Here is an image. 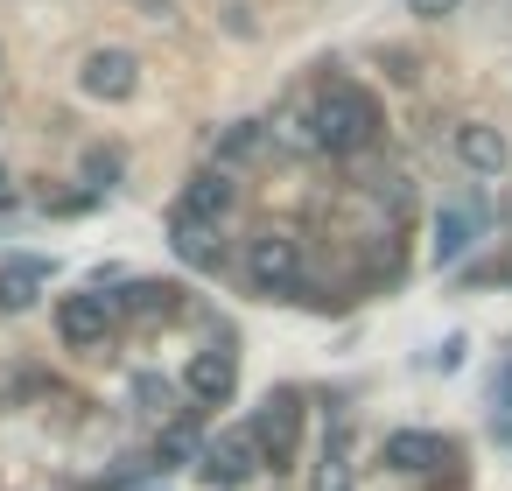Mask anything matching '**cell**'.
<instances>
[{"label":"cell","instance_id":"7c38bea8","mask_svg":"<svg viewBox=\"0 0 512 491\" xmlns=\"http://www.w3.org/2000/svg\"><path fill=\"white\" fill-rule=\"evenodd\" d=\"M113 302H120V316H141V323H155V316H162V323L183 316V288H176V281H134V288L113 295Z\"/></svg>","mask_w":512,"mask_h":491},{"label":"cell","instance_id":"ba28073f","mask_svg":"<svg viewBox=\"0 0 512 491\" xmlns=\"http://www.w3.org/2000/svg\"><path fill=\"white\" fill-rule=\"evenodd\" d=\"M456 162L477 169V176H498V169L512 162V148H505V134H498L491 120H463V127H456Z\"/></svg>","mask_w":512,"mask_h":491},{"label":"cell","instance_id":"52a82bcc","mask_svg":"<svg viewBox=\"0 0 512 491\" xmlns=\"http://www.w3.org/2000/svg\"><path fill=\"white\" fill-rule=\"evenodd\" d=\"M183 386H190V400H197V407H225V400H232V386H239V351L218 337L211 351H197V358H190Z\"/></svg>","mask_w":512,"mask_h":491},{"label":"cell","instance_id":"5b68a950","mask_svg":"<svg viewBox=\"0 0 512 491\" xmlns=\"http://www.w3.org/2000/svg\"><path fill=\"white\" fill-rule=\"evenodd\" d=\"M113 323H120V302H113V295H64V302H57V337H64L71 351L106 344Z\"/></svg>","mask_w":512,"mask_h":491},{"label":"cell","instance_id":"7402d4cb","mask_svg":"<svg viewBox=\"0 0 512 491\" xmlns=\"http://www.w3.org/2000/svg\"><path fill=\"white\" fill-rule=\"evenodd\" d=\"M435 365H442V372H456V365H463V337H449V344L435 351Z\"/></svg>","mask_w":512,"mask_h":491},{"label":"cell","instance_id":"2e32d148","mask_svg":"<svg viewBox=\"0 0 512 491\" xmlns=\"http://www.w3.org/2000/svg\"><path fill=\"white\" fill-rule=\"evenodd\" d=\"M316 491H351V442H344V428L323 442V470H316Z\"/></svg>","mask_w":512,"mask_h":491},{"label":"cell","instance_id":"277c9868","mask_svg":"<svg viewBox=\"0 0 512 491\" xmlns=\"http://www.w3.org/2000/svg\"><path fill=\"white\" fill-rule=\"evenodd\" d=\"M78 92H85V99H106V106L134 99V92H141V64H134V50H92V57L78 64Z\"/></svg>","mask_w":512,"mask_h":491},{"label":"cell","instance_id":"5bb4252c","mask_svg":"<svg viewBox=\"0 0 512 491\" xmlns=\"http://www.w3.org/2000/svg\"><path fill=\"white\" fill-rule=\"evenodd\" d=\"M43 281H50V260H8L0 267V309H29Z\"/></svg>","mask_w":512,"mask_h":491},{"label":"cell","instance_id":"e0dca14e","mask_svg":"<svg viewBox=\"0 0 512 491\" xmlns=\"http://www.w3.org/2000/svg\"><path fill=\"white\" fill-rule=\"evenodd\" d=\"M183 456H197V463H204L197 428H190V421H169V428H162V442H155V463H183Z\"/></svg>","mask_w":512,"mask_h":491},{"label":"cell","instance_id":"4fadbf2b","mask_svg":"<svg viewBox=\"0 0 512 491\" xmlns=\"http://www.w3.org/2000/svg\"><path fill=\"white\" fill-rule=\"evenodd\" d=\"M442 456H449V449H442L428 428H400V435H386V470H407V477H414V470H428V463H442Z\"/></svg>","mask_w":512,"mask_h":491},{"label":"cell","instance_id":"6da1fadb","mask_svg":"<svg viewBox=\"0 0 512 491\" xmlns=\"http://www.w3.org/2000/svg\"><path fill=\"white\" fill-rule=\"evenodd\" d=\"M309 141L323 155H358L379 141V99L358 92L351 78H330L316 99H309Z\"/></svg>","mask_w":512,"mask_h":491},{"label":"cell","instance_id":"9a60e30c","mask_svg":"<svg viewBox=\"0 0 512 491\" xmlns=\"http://www.w3.org/2000/svg\"><path fill=\"white\" fill-rule=\"evenodd\" d=\"M260 141H267V134H260V120H239V127H225V134H218V169H232V162H253V155H260Z\"/></svg>","mask_w":512,"mask_h":491},{"label":"cell","instance_id":"44dd1931","mask_svg":"<svg viewBox=\"0 0 512 491\" xmlns=\"http://www.w3.org/2000/svg\"><path fill=\"white\" fill-rule=\"evenodd\" d=\"M407 8H414L421 22H442V15H456V8H463V0H407Z\"/></svg>","mask_w":512,"mask_h":491},{"label":"cell","instance_id":"30bf717a","mask_svg":"<svg viewBox=\"0 0 512 491\" xmlns=\"http://www.w3.org/2000/svg\"><path fill=\"white\" fill-rule=\"evenodd\" d=\"M176 211H183V218H197V225H218V218L232 211V183H225V169L190 176V190L176 197Z\"/></svg>","mask_w":512,"mask_h":491},{"label":"cell","instance_id":"ac0fdd59","mask_svg":"<svg viewBox=\"0 0 512 491\" xmlns=\"http://www.w3.org/2000/svg\"><path fill=\"white\" fill-rule=\"evenodd\" d=\"M491 435L498 442H512V358L498 365V379H491Z\"/></svg>","mask_w":512,"mask_h":491},{"label":"cell","instance_id":"8992f818","mask_svg":"<svg viewBox=\"0 0 512 491\" xmlns=\"http://www.w3.org/2000/svg\"><path fill=\"white\" fill-rule=\"evenodd\" d=\"M260 463H267L260 435H253V428H225L218 442H204V463H197V470H204L211 484H246Z\"/></svg>","mask_w":512,"mask_h":491},{"label":"cell","instance_id":"ffe728a7","mask_svg":"<svg viewBox=\"0 0 512 491\" xmlns=\"http://www.w3.org/2000/svg\"><path fill=\"white\" fill-rule=\"evenodd\" d=\"M85 183H92V190H113V183H120V155H113V148H85Z\"/></svg>","mask_w":512,"mask_h":491},{"label":"cell","instance_id":"603a6c76","mask_svg":"<svg viewBox=\"0 0 512 491\" xmlns=\"http://www.w3.org/2000/svg\"><path fill=\"white\" fill-rule=\"evenodd\" d=\"M0 183H8V169H0Z\"/></svg>","mask_w":512,"mask_h":491},{"label":"cell","instance_id":"8fae6325","mask_svg":"<svg viewBox=\"0 0 512 491\" xmlns=\"http://www.w3.org/2000/svg\"><path fill=\"white\" fill-rule=\"evenodd\" d=\"M169 246H176V260L183 267H218V225H197V218H183V211H169Z\"/></svg>","mask_w":512,"mask_h":491},{"label":"cell","instance_id":"7a4b0ae2","mask_svg":"<svg viewBox=\"0 0 512 491\" xmlns=\"http://www.w3.org/2000/svg\"><path fill=\"white\" fill-rule=\"evenodd\" d=\"M246 288L253 295H302V246L288 239V232H260L253 246H246Z\"/></svg>","mask_w":512,"mask_h":491},{"label":"cell","instance_id":"d6986e66","mask_svg":"<svg viewBox=\"0 0 512 491\" xmlns=\"http://www.w3.org/2000/svg\"><path fill=\"white\" fill-rule=\"evenodd\" d=\"M134 400H141L148 414H176V386H169L162 372H134Z\"/></svg>","mask_w":512,"mask_h":491},{"label":"cell","instance_id":"3957f363","mask_svg":"<svg viewBox=\"0 0 512 491\" xmlns=\"http://www.w3.org/2000/svg\"><path fill=\"white\" fill-rule=\"evenodd\" d=\"M253 435H260V449H267V463H274V470H288L295 435H302V393H295V386L267 393V400H260V414H253Z\"/></svg>","mask_w":512,"mask_h":491},{"label":"cell","instance_id":"9c48e42d","mask_svg":"<svg viewBox=\"0 0 512 491\" xmlns=\"http://www.w3.org/2000/svg\"><path fill=\"white\" fill-rule=\"evenodd\" d=\"M477 225H484V211H477V204H442V218H435V239H428L435 267L463 260V253L477 246Z\"/></svg>","mask_w":512,"mask_h":491}]
</instances>
